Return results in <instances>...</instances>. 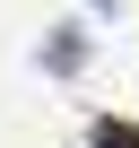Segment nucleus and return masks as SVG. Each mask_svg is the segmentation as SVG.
Listing matches in <instances>:
<instances>
[{
    "label": "nucleus",
    "mask_w": 139,
    "mask_h": 148,
    "mask_svg": "<svg viewBox=\"0 0 139 148\" xmlns=\"http://www.w3.org/2000/svg\"><path fill=\"white\" fill-rule=\"evenodd\" d=\"M96 148H139V131H130V122H104V131H96Z\"/></svg>",
    "instance_id": "nucleus-1"
}]
</instances>
